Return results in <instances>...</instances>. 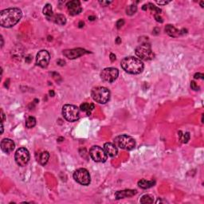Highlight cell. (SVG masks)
Instances as JSON below:
<instances>
[{
  "label": "cell",
  "instance_id": "obj_1",
  "mask_svg": "<svg viewBox=\"0 0 204 204\" xmlns=\"http://www.w3.org/2000/svg\"><path fill=\"white\" fill-rule=\"evenodd\" d=\"M22 15V10L18 8H8L0 12V25L2 27L10 28L17 24Z\"/></svg>",
  "mask_w": 204,
  "mask_h": 204
},
{
  "label": "cell",
  "instance_id": "obj_2",
  "mask_svg": "<svg viewBox=\"0 0 204 204\" xmlns=\"http://www.w3.org/2000/svg\"><path fill=\"white\" fill-rule=\"evenodd\" d=\"M121 67L125 72L131 74H139L144 70L142 61L134 57H128L121 61Z\"/></svg>",
  "mask_w": 204,
  "mask_h": 204
},
{
  "label": "cell",
  "instance_id": "obj_3",
  "mask_svg": "<svg viewBox=\"0 0 204 204\" xmlns=\"http://www.w3.org/2000/svg\"><path fill=\"white\" fill-rule=\"evenodd\" d=\"M91 96L95 101L100 104H105L110 99V91L105 87L98 86L93 89Z\"/></svg>",
  "mask_w": 204,
  "mask_h": 204
},
{
  "label": "cell",
  "instance_id": "obj_4",
  "mask_svg": "<svg viewBox=\"0 0 204 204\" xmlns=\"http://www.w3.org/2000/svg\"><path fill=\"white\" fill-rule=\"evenodd\" d=\"M114 144L121 149L130 151L136 147V141L128 135H120L114 139Z\"/></svg>",
  "mask_w": 204,
  "mask_h": 204
},
{
  "label": "cell",
  "instance_id": "obj_5",
  "mask_svg": "<svg viewBox=\"0 0 204 204\" xmlns=\"http://www.w3.org/2000/svg\"><path fill=\"white\" fill-rule=\"evenodd\" d=\"M62 115L66 120L74 122L79 119L80 111L79 108L73 104H65L62 108Z\"/></svg>",
  "mask_w": 204,
  "mask_h": 204
},
{
  "label": "cell",
  "instance_id": "obj_6",
  "mask_svg": "<svg viewBox=\"0 0 204 204\" xmlns=\"http://www.w3.org/2000/svg\"><path fill=\"white\" fill-rule=\"evenodd\" d=\"M136 54L139 58V59L144 61L152 60L155 57V54L151 49L150 45L147 44V43L139 46L136 49Z\"/></svg>",
  "mask_w": 204,
  "mask_h": 204
},
{
  "label": "cell",
  "instance_id": "obj_7",
  "mask_svg": "<svg viewBox=\"0 0 204 204\" xmlns=\"http://www.w3.org/2000/svg\"><path fill=\"white\" fill-rule=\"evenodd\" d=\"M89 155L95 162L104 163L107 160L108 155L105 151L99 146H93L90 148Z\"/></svg>",
  "mask_w": 204,
  "mask_h": 204
},
{
  "label": "cell",
  "instance_id": "obj_8",
  "mask_svg": "<svg viewBox=\"0 0 204 204\" xmlns=\"http://www.w3.org/2000/svg\"><path fill=\"white\" fill-rule=\"evenodd\" d=\"M14 160L15 162L18 166L24 167L28 164L30 160V153L29 151L25 148H18L15 152L14 156Z\"/></svg>",
  "mask_w": 204,
  "mask_h": 204
},
{
  "label": "cell",
  "instance_id": "obj_9",
  "mask_svg": "<svg viewBox=\"0 0 204 204\" xmlns=\"http://www.w3.org/2000/svg\"><path fill=\"white\" fill-rule=\"evenodd\" d=\"M74 179L76 180L78 183L84 185V186L89 185L90 183V181H91L89 173L85 168L77 169L76 172H74Z\"/></svg>",
  "mask_w": 204,
  "mask_h": 204
},
{
  "label": "cell",
  "instance_id": "obj_10",
  "mask_svg": "<svg viewBox=\"0 0 204 204\" xmlns=\"http://www.w3.org/2000/svg\"><path fill=\"white\" fill-rule=\"evenodd\" d=\"M119 71L117 69L109 67V68H105L102 70L100 73V78L104 81L106 82H113L118 77Z\"/></svg>",
  "mask_w": 204,
  "mask_h": 204
},
{
  "label": "cell",
  "instance_id": "obj_11",
  "mask_svg": "<svg viewBox=\"0 0 204 204\" xmlns=\"http://www.w3.org/2000/svg\"><path fill=\"white\" fill-rule=\"evenodd\" d=\"M50 60V55L48 51L46 50H41L37 54L36 62L37 64L42 68H46L49 65Z\"/></svg>",
  "mask_w": 204,
  "mask_h": 204
},
{
  "label": "cell",
  "instance_id": "obj_12",
  "mask_svg": "<svg viewBox=\"0 0 204 204\" xmlns=\"http://www.w3.org/2000/svg\"><path fill=\"white\" fill-rule=\"evenodd\" d=\"M88 51L84 49L77 48V49H73V50H66L63 51V54L66 58H70V59H75L79 57L82 56L85 54H88Z\"/></svg>",
  "mask_w": 204,
  "mask_h": 204
},
{
  "label": "cell",
  "instance_id": "obj_13",
  "mask_svg": "<svg viewBox=\"0 0 204 204\" xmlns=\"http://www.w3.org/2000/svg\"><path fill=\"white\" fill-rule=\"evenodd\" d=\"M66 6H67V9L71 15H77L81 12L82 9L81 6V2L79 1H77V0L70 1L67 2Z\"/></svg>",
  "mask_w": 204,
  "mask_h": 204
},
{
  "label": "cell",
  "instance_id": "obj_14",
  "mask_svg": "<svg viewBox=\"0 0 204 204\" xmlns=\"http://www.w3.org/2000/svg\"><path fill=\"white\" fill-rule=\"evenodd\" d=\"M15 148V144L12 140L8 138H5L1 141V149L2 152L6 153H10L13 152Z\"/></svg>",
  "mask_w": 204,
  "mask_h": 204
},
{
  "label": "cell",
  "instance_id": "obj_15",
  "mask_svg": "<svg viewBox=\"0 0 204 204\" xmlns=\"http://www.w3.org/2000/svg\"><path fill=\"white\" fill-rule=\"evenodd\" d=\"M104 150L105 151L106 154L110 157H115L118 153L117 147L112 143H105L104 144Z\"/></svg>",
  "mask_w": 204,
  "mask_h": 204
},
{
  "label": "cell",
  "instance_id": "obj_16",
  "mask_svg": "<svg viewBox=\"0 0 204 204\" xmlns=\"http://www.w3.org/2000/svg\"><path fill=\"white\" fill-rule=\"evenodd\" d=\"M136 194V191L135 190H124L116 191L115 196L116 199H120V198H128V197H132Z\"/></svg>",
  "mask_w": 204,
  "mask_h": 204
},
{
  "label": "cell",
  "instance_id": "obj_17",
  "mask_svg": "<svg viewBox=\"0 0 204 204\" xmlns=\"http://www.w3.org/2000/svg\"><path fill=\"white\" fill-rule=\"evenodd\" d=\"M49 158H50V154H49L48 152L44 151V152H42L40 153H38V162L41 164V165H45V164H47L48 162Z\"/></svg>",
  "mask_w": 204,
  "mask_h": 204
},
{
  "label": "cell",
  "instance_id": "obj_18",
  "mask_svg": "<svg viewBox=\"0 0 204 204\" xmlns=\"http://www.w3.org/2000/svg\"><path fill=\"white\" fill-rule=\"evenodd\" d=\"M155 184H156V181H154V180L141 179L138 182L139 187L142 189H148V188L154 186Z\"/></svg>",
  "mask_w": 204,
  "mask_h": 204
},
{
  "label": "cell",
  "instance_id": "obj_19",
  "mask_svg": "<svg viewBox=\"0 0 204 204\" xmlns=\"http://www.w3.org/2000/svg\"><path fill=\"white\" fill-rule=\"evenodd\" d=\"M94 108H95V105L93 104H89V103H83V104H81L80 106L81 110L82 112H86V114L88 115V116L91 114V112L93 110Z\"/></svg>",
  "mask_w": 204,
  "mask_h": 204
},
{
  "label": "cell",
  "instance_id": "obj_20",
  "mask_svg": "<svg viewBox=\"0 0 204 204\" xmlns=\"http://www.w3.org/2000/svg\"><path fill=\"white\" fill-rule=\"evenodd\" d=\"M165 31L168 35H170L172 37H177L179 34V31L172 25H167L166 27H165Z\"/></svg>",
  "mask_w": 204,
  "mask_h": 204
},
{
  "label": "cell",
  "instance_id": "obj_21",
  "mask_svg": "<svg viewBox=\"0 0 204 204\" xmlns=\"http://www.w3.org/2000/svg\"><path fill=\"white\" fill-rule=\"evenodd\" d=\"M51 20L54 21L55 23L58 25H64L66 23V18L64 15L62 14H56V15H54V17L52 18Z\"/></svg>",
  "mask_w": 204,
  "mask_h": 204
},
{
  "label": "cell",
  "instance_id": "obj_22",
  "mask_svg": "<svg viewBox=\"0 0 204 204\" xmlns=\"http://www.w3.org/2000/svg\"><path fill=\"white\" fill-rule=\"evenodd\" d=\"M43 14L44 15H46V17L48 19H52V18L54 17L52 6L50 4H46L43 9Z\"/></svg>",
  "mask_w": 204,
  "mask_h": 204
},
{
  "label": "cell",
  "instance_id": "obj_23",
  "mask_svg": "<svg viewBox=\"0 0 204 204\" xmlns=\"http://www.w3.org/2000/svg\"><path fill=\"white\" fill-rule=\"evenodd\" d=\"M36 124V119L34 116H28L26 120V126L28 128H34Z\"/></svg>",
  "mask_w": 204,
  "mask_h": 204
},
{
  "label": "cell",
  "instance_id": "obj_24",
  "mask_svg": "<svg viewBox=\"0 0 204 204\" xmlns=\"http://www.w3.org/2000/svg\"><path fill=\"white\" fill-rule=\"evenodd\" d=\"M140 202L144 204L152 203L153 202V198L152 196L148 195H144L142 196V198L140 199Z\"/></svg>",
  "mask_w": 204,
  "mask_h": 204
},
{
  "label": "cell",
  "instance_id": "obj_25",
  "mask_svg": "<svg viewBox=\"0 0 204 204\" xmlns=\"http://www.w3.org/2000/svg\"><path fill=\"white\" fill-rule=\"evenodd\" d=\"M136 10H137V7H136V5H131V6H128V8L126 9L127 14L132 15L136 12Z\"/></svg>",
  "mask_w": 204,
  "mask_h": 204
},
{
  "label": "cell",
  "instance_id": "obj_26",
  "mask_svg": "<svg viewBox=\"0 0 204 204\" xmlns=\"http://www.w3.org/2000/svg\"><path fill=\"white\" fill-rule=\"evenodd\" d=\"M179 136L182 142L183 143H187L188 140H190V134L188 132H186L184 134H179Z\"/></svg>",
  "mask_w": 204,
  "mask_h": 204
},
{
  "label": "cell",
  "instance_id": "obj_27",
  "mask_svg": "<svg viewBox=\"0 0 204 204\" xmlns=\"http://www.w3.org/2000/svg\"><path fill=\"white\" fill-rule=\"evenodd\" d=\"M148 6H150L149 7H150L151 10L152 11H153L154 13H157V14H159V13L161 12V10H160V8H158V7H156V6H154V5H152V3H148Z\"/></svg>",
  "mask_w": 204,
  "mask_h": 204
},
{
  "label": "cell",
  "instance_id": "obj_28",
  "mask_svg": "<svg viewBox=\"0 0 204 204\" xmlns=\"http://www.w3.org/2000/svg\"><path fill=\"white\" fill-rule=\"evenodd\" d=\"M124 19H120V20L117 21V22H116V27L118 29L121 28L123 26H124Z\"/></svg>",
  "mask_w": 204,
  "mask_h": 204
},
{
  "label": "cell",
  "instance_id": "obj_29",
  "mask_svg": "<svg viewBox=\"0 0 204 204\" xmlns=\"http://www.w3.org/2000/svg\"><path fill=\"white\" fill-rule=\"evenodd\" d=\"M191 87L192 89L195 90V91H197V90H198V86L196 85V83L195 81H191Z\"/></svg>",
  "mask_w": 204,
  "mask_h": 204
},
{
  "label": "cell",
  "instance_id": "obj_30",
  "mask_svg": "<svg viewBox=\"0 0 204 204\" xmlns=\"http://www.w3.org/2000/svg\"><path fill=\"white\" fill-rule=\"evenodd\" d=\"M203 74H199V73H198V74H195V76H194V77L195 78V79H203Z\"/></svg>",
  "mask_w": 204,
  "mask_h": 204
},
{
  "label": "cell",
  "instance_id": "obj_31",
  "mask_svg": "<svg viewBox=\"0 0 204 204\" xmlns=\"http://www.w3.org/2000/svg\"><path fill=\"white\" fill-rule=\"evenodd\" d=\"M99 2H100V4H101L103 6H106L111 3V2H108V1H100Z\"/></svg>",
  "mask_w": 204,
  "mask_h": 204
},
{
  "label": "cell",
  "instance_id": "obj_32",
  "mask_svg": "<svg viewBox=\"0 0 204 204\" xmlns=\"http://www.w3.org/2000/svg\"><path fill=\"white\" fill-rule=\"evenodd\" d=\"M155 18H156V21H157V22H163L162 18H161V17H160V16H159L158 14H155Z\"/></svg>",
  "mask_w": 204,
  "mask_h": 204
},
{
  "label": "cell",
  "instance_id": "obj_33",
  "mask_svg": "<svg viewBox=\"0 0 204 204\" xmlns=\"http://www.w3.org/2000/svg\"><path fill=\"white\" fill-rule=\"evenodd\" d=\"M169 2H166V1H164V2H160V1H156V3H158L160 5H166L168 4Z\"/></svg>",
  "mask_w": 204,
  "mask_h": 204
},
{
  "label": "cell",
  "instance_id": "obj_34",
  "mask_svg": "<svg viewBox=\"0 0 204 204\" xmlns=\"http://www.w3.org/2000/svg\"><path fill=\"white\" fill-rule=\"evenodd\" d=\"M110 59L112 62H114L115 60H116V55L113 54H110Z\"/></svg>",
  "mask_w": 204,
  "mask_h": 204
},
{
  "label": "cell",
  "instance_id": "obj_35",
  "mask_svg": "<svg viewBox=\"0 0 204 204\" xmlns=\"http://www.w3.org/2000/svg\"><path fill=\"white\" fill-rule=\"evenodd\" d=\"M116 43H117V44H120V43H121V38H120V37H117V38H116Z\"/></svg>",
  "mask_w": 204,
  "mask_h": 204
},
{
  "label": "cell",
  "instance_id": "obj_36",
  "mask_svg": "<svg viewBox=\"0 0 204 204\" xmlns=\"http://www.w3.org/2000/svg\"><path fill=\"white\" fill-rule=\"evenodd\" d=\"M1 113H2V122H3V120H4V113L2 112V110L1 111Z\"/></svg>",
  "mask_w": 204,
  "mask_h": 204
},
{
  "label": "cell",
  "instance_id": "obj_37",
  "mask_svg": "<svg viewBox=\"0 0 204 204\" xmlns=\"http://www.w3.org/2000/svg\"><path fill=\"white\" fill-rule=\"evenodd\" d=\"M89 20H91V21H93L94 19H95V17H94V16H89Z\"/></svg>",
  "mask_w": 204,
  "mask_h": 204
},
{
  "label": "cell",
  "instance_id": "obj_38",
  "mask_svg": "<svg viewBox=\"0 0 204 204\" xmlns=\"http://www.w3.org/2000/svg\"><path fill=\"white\" fill-rule=\"evenodd\" d=\"M147 8H148V5H144V6H143V7H142V9L143 10H147Z\"/></svg>",
  "mask_w": 204,
  "mask_h": 204
},
{
  "label": "cell",
  "instance_id": "obj_39",
  "mask_svg": "<svg viewBox=\"0 0 204 204\" xmlns=\"http://www.w3.org/2000/svg\"><path fill=\"white\" fill-rule=\"evenodd\" d=\"M1 41H2V45H1V47H2V46H3V38H2V36H1Z\"/></svg>",
  "mask_w": 204,
  "mask_h": 204
},
{
  "label": "cell",
  "instance_id": "obj_40",
  "mask_svg": "<svg viewBox=\"0 0 204 204\" xmlns=\"http://www.w3.org/2000/svg\"><path fill=\"white\" fill-rule=\"evenodd\" d=\"M82 25H84V22H80V23H79V26H80V27H82Z\"/></svg>",
  "mask_w": 204,
  "mask_h": 204
},
{
  "label": "cell",
  "instance_id": "obj_41",
  "mask_svg": "<svg viewBox=\"0 0 204 204\" xmlns=\"http://www.w3.org/2000/svg\"><path fill=\"white\" fill-rule=\"evenodd\" d=\"M50 95H51V94H52L53 96H54V92H53V91H50Z\"/></svg>",
  "mask_w": 204,
  "mask_h": 204
},
{
  "label": "cell",
  "instance_id": "obj_42",
  "mask_svg": "<svg viewBox=\"0 0 204 204\" xmlns=\"http://www.w3.org/2000/svg\"><path fill=\"white\" fill-rule=\"evenodd\" d=\"M200 4H201L202 7H203V2H201V3H200Z\"/></svg>",
  "mask_w": 204,
  "mask_h": 204
}]
</instances>
